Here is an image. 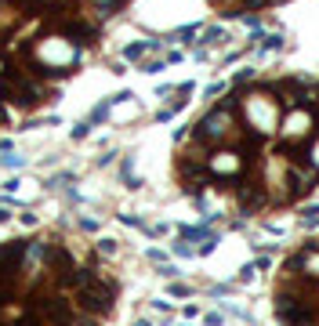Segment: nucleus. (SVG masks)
I'll return each instance as SVG.
<instances>
[{"label": "nucleus", "mask_w": 319, "mask_h": 326, "mask_svg": "<svg viewBox=\"0 0 319 326\" xmlns=\"http://www.w3.org/2000/svg\"><path fill=\"white\" fill-rule=\"evenodd\" d=\"M301 156H305V163L315 170V174H319V131L312 134V142L305 145V152H301Z\"/></svg>", "instance_id": "nucleus-3"}, {"label": "nucleus", "mask_w": 319, "mask_h": 326, "mask_svg": "<svg viewBox=\"0 0 319 326\" xmlns=\"http://www.w3.org/2000/svg\"><path fill=\"white\" fill-rule=\"evenodd\" d=\"M116 293H120L116 279L102 275V272L95 268V275H91L80 290H73V301H77V308H84V312L105 319V315H113V308H116Z\"/></svg>", "instance_id": "nucleus-2"}, {"label": "nucleus", "mask_w": 319, "mask_h": 326, "mask_svg": "<svg viewBox=\"0 0 319 326\" xmlns=\"http://www.w3.org/2000/svg\"><path fill=\"white\" fill-rule=\"evenodd\" d=\"M236 95V113H239V123L247 127L254 138L261 142H272L279 131V120H283V102L276 95V87L265 84V80H254L247 87H232Z\"/></svg>", "instance_id": "nucleus-1"}, {"label": "nucleus", "mask_w": 319, "mask_h": 326, "mask_svg": "<svg viewBox=\"0 0 319 326\" xmlns=\"http://www.w3.org/2000/svg\"><path fill=\"white\" fill-rule=\"evenodd\" d=\"M8 217H11V214H8V210H4V207H0V221H8Z\"/></svg>", "instance_id": "nucleus-7"}, {"label": "nucleus", "mask_w": 319, "mask_h": 326, "mask_svg": "<svg viewBox=\"0 0 319 326\" xmlns=\"http://www.w3.org/2000/svg\"><path fill=\"white\" fill-rule=\"evenodd\" d=\"M138 326H153V322H145V319H142V322H138Z\"/></svg>", "instance_id": "nucleus-8"}, {"label": "nucleus", "mask_w": 319, "mask_h": 326, "mask_svg": "<svg viewBox=\"0 0 319 326\" xmlns=\"http://www.w3.org/2000/svg\"><path fill=\"white\" fill-rule=\"evenodd\" d=\"M98 254H116V239H98Z\"/></svg>", "instance_id": "nucleus-4"}, {"label": "nucleus", "mask_w": 319, "mask_h": 326, "mask_svg": "<svg viewBox=\"0 0 319 326\" xmlns=\"http://www.w3.org/2000/svg\"><path fill=\"white\" fill-rule=\"evenodd\" d=\"M171 297H189V286L185 283H171Z\"/></svg>", "instance_id": "nucleus-5"}, {"label": "nucleus", "mask_w": 319, "mask_h": 326, "mask_svg": "<svg viewBox=\"0 0 319 326\" xmlns=\"http://www.w3.org/2000/svg\"><path fill=\"white\" fill-rule=\"evenodd\" d=\"M87 134H91V123H77V127H73V138H77V142L87 138Z\"/></svg>", "instance_id": "nucleus-6"}]
</instances>
